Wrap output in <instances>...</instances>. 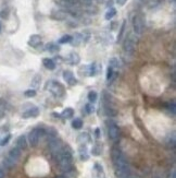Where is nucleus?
<instances>
[{"label": "nucleus", "instance_id": "26", "mask_svg": "<svg viewBox=\"0 0 176 178\" xmlns=\"http://www.w3.org/2000/svg\"><path fill=\"white\" fill-rule=\"evenodd\" d=\"M72 127H73L74 129H80L83 127V120L80 118H75L72 121Z\"/></svg>", "mask_w": 176, "mask_h": 178}, {"label": "nucleus", "instance_id": "8", "mask_svg": "<svg viewBox=\"0 0 176 178\" xmlns=\"http://www.w3.org/2000/svg\"><path fill=\"white\" fill-rule=\"evenodd\" d=\"M108 135H109V138H110L111 140L115 141L119 139V135H120L119 127L114 124V122H112V121H111V124L109 125V127H108Z\"/></svg>", "mask_w": 176, "mask_h": 178}, {"label": "nucleus", "instance_id": "32", "mask_svg": "<svg viewBox=\"0 0 176 178\" xmlns=\"http://www.w3.org/2000/svg\"><path fill=\"white\" fill-rule=\"evenodd\" d=\"M114 72H113V68H111V67H108V69H107V80L111 81L114 79Z\"/></svg>", "mask_w": 176, "mask_h": 178}, {"label": "nucleus", "instance_id": "42", "mask_svg": "<svg viewBox=\"0 0 176 178\" xmlns=\"http://www.w3.org/2000/svg\"><path fill=\"white\" fill-rule=\"evenodd\" d=\"M112 5H113V0H109L108 3H107V6H108L109 8H112Z\"/></svg>", "mask_w": 176, "mask_h": 178}, {"label": "nucleus", "instance_id": "10", "mask_svg": "<svg viewBox=\"0 0 176 178\" xmlns=\"http://www.w3.org/2000/svg\"><path fill=\"white\" fill-rule=\"evenodd\" d=\"M29 46L33 47V48H37L41 44V36L38 34H33L29 36V40L27 42Z\"/></svg>", "mask_w": 176, "mask_h": 178}, {"label": "nucleus", "instance_id": "18", "mask_svg": "<svg viewBox=\"0 0 176 178\" xmlns=\"http://www.w3.org/2000/svg\"><path fill=\"white\" fill-rule=\"evenodd\" d=\"M77 141L80 142V144H86L88 142H90V137L88 135L87 132H83L78 135V138H77Z\"/></svg>", "mask_w": 176, "mask_h": 178}, {"label": "nucleus", "instance_id": "30", "mask_svg": "<svg viewBox=\"0 0 176 178\" xmlns=\"http://www.w3.org/2000/svg\"><path fill=\"white\" fill-rule=\"evenodd\" d=\"M78 73H80V75H83V77H87V75H89V66L80 67V70H78Z\"/></svg>", "mask_w": 176, "mask_h": 178}, {"label": "nucleus", "instance_id": "29", "mask_svg": "<svg viewBox=\"0 0 176 178\" xmlns=\"http://www.w3.org/2000/svg\"><path fill=\"white\" fill-rule=\"evenodd\" d=\"M71 40H72V36L68 34V35H63L62 37L58 40V43L59 44H68V43H71Z\"/></svg>", "mask_w": 176, "mask_h": 178}, {"label": "nucleus", "instance_id": "44", "mask_svg": "<svg viewBox=\"0 0 176 178\" xmlns=\"http://www.w3.org/2000/svg\"><path fill=\"white\" fill-rule=\"evenodd\" d=\"M83 1H84V2H86V3H90L93 0H83Z\"/></svg>", "mask_w": 176, "mask_h": 178}, {"label": "nucleus", "instance_id": "3", "mask_svg": "<svg viewBox=\"0 0 176 178\" xmlns=\"http://www.w3.org/2000/svg\"><path fill=\"white\" fill-rule=\"evenodd\" d=\"M45 89L49 90L51 92V94L54 95L56 97H62L64 93H65L64 86L60 82H58V81H48L45 86Z\"/></svg>", "mask_w": 176, "mask_h": 178}, {"label": "nucleus", "instance_id": "20", "mask_svg": "<svg viewBox=\"0 0 176 178\" xmlns=\"http://www.w3.org/2000/svg\"><path fill=\"white\" fill-rule=\"evenodd\" d=\"M51 17L54 20H65L66 19V13L63 11H54L52 12Z\"/></svg>", "mask_w": 176, "mask_h": 178}, {"label": "nucleus", "instance_id": "45", "mask_svg": "<svg viewBox=\"0 0 176 178\" xmlns=\"http://www.w3.org/2000/svg\"><path fill=\"white\" fill-rule=\"evenodd\" d=\"M3 115V112H2V110H1V109H0V117H1V116H2Z\"/></svg>", "mask_w": 176, "mask_h": 178}, {"label": "nucleus", "instance_id": "38", "mask_svg": "<svg viewBox=\"0 0 176 178\" xmlns=\"http://www.w3.org/2000/svg\"><path fill=\"white\" fill-rule=\"evenodd\" d=\"M8 14H9L8 9H7V10H3V11L0 12V17H3V19H7V17H8Z\"/></svg>", "mask_w": 176, "mask_h": 178}, {"label": "nucleus", "instance_id": "23", "mask_svg": "<svg viewBox=\"0 0 176 178\" xmlns=\"http://www.w3.org/2000/svg\"><path fill=\"white\" fill-rule=\"evenodd\" d=\"M40 82H41V77H40L39 75H36L32 79V82H31L32 87H34V90H35L36 87H38V86L40 85Z\"/></svg>", "mask_w": 176, "mask_h": 178}, {"label": "nucleus", "instance_id": "15", "mask_svg": "<svg viewBox=\"0 0 176 178\" xmlns=\"http://www.w3.org/2000/svg\"><path fill=\"white\" fill-rule=\"evenodd\" d=\"M78 152H80V156L82 161H87L89 156L87 154V147L86 144H80V148H78Z\"/></svg>", "mask_w": 176, "mask_h": 178}, {"label": "nucleus", "instance_id": "43", "mask_svg": "<svg viewBox=\"0 0 176 178\" xmlns=\"http://www.w3.org/2000/svg\"><path fill=\"white\" fill-rule=\"evenodd\" d=\"M5 177V172H3L2 168H0V178H3Z\"/></svg>", "mask_w": 176, "mask_h": 178}, {"label": "nucleus", "instance_id": "12", "mask_svg": "<svg viewBox=\"0 0 176 178\" xmlns=\"http://www.w3.org/2000/svg\"><path fill=\"white\" fill-rule=\"evenodd\" d=\"M68 63H71L72 66H76V65H78L80 61V55L77 54V52H71V54L68 55Z\"/></svg>", "mask_w": 176, "mask_h": 178}, {"label": "nucleus", "instance_id": "1", "mask_svg": "<svg viewBox=\"0 0 176 178\" xmlns=\"http://www.w3.org/2000/svg\"><path fill=\"white\" fill-rule=\"evenodd\" d=\"M59 164L60 168L63 172H70L72 168V151L68 147H63L59 153L54 155Z\"/></svg>", "mask_w": 176, "mask_h": 178}, {"label": "nucleus", "instance_id": "25", "mask_svg": "<svg viewBox=\"0 0 176 178\" xmlns=\"http://www.w3.org/2000/svg\"><path fill=\"white\" fill-rule=\"evenodd\" d=\"M98 73V67H97V63L94 62L91 63L89 66V77H95V75Z\"/></svg>", "mask_w": 176, "mask_h": 178}, {"label": "nucleus", "instance_id": "7", "mask_svg": "<svg viewBox=\"0 0 176 178\" xmlns=\"http://www.w3.org/2000/svg\"><path fill=\"white\" fill-rule=\"evenodd\" d=\"M123 49L127 54H133L136 49V40L133 36H129L128 38H126L123 43Z\"/></svg>", "mask_w": 176, "mask_h": 178}, {"label": "nucleus", "instance_id": "36", "mask_svg": "<svg viewBox=\"0 0 176 178\" xmlns=\"http://www.w3.org/2000/svg\"><path fill=\"white\" fill-rule=\"evenodd\" d=\"M10 139H11V135H7L5 138L2 139V140L0 141V145L1 147H5L6 144H8L9 143V141H10Z\"/></svg>", "mask_w": 176, "mask_h": 178}, {"label": "nucleus", "instance_id": "14", "mask_svg": "<svg viewBox=\"0 0 176 178\" xmlns=\"http://www.w3.org/2000/svg\"><path fill=\"white\" fill-rule=\"evenodd\" d=\"M17 148L20 150H25L27 148V139L25 135H20L17 140Z\"/></svg>", "mask_w": 176, "mask_h": 178}, {"label": "nucleus", "instance_id": "41", "mask_svg": "<svg viewBox=\"0 0 176 178\" xmlns=\"http://www.w3.org/2000/svg\"><path fill=\"white\" fill-rule=\"evenodd\" d=\"M95 135H96V138L97 139H99L101 135H100V129L99 128H97L96 130H95Z\"/></svg>", "mask_w": 176, "mask_h": 178}, {"label": "nucleus", "instance_id": "46", "mask_svg": "<svg viewBox=\"0 0 176 178\" xmlns=\"http://www.w3.org/2000/svg\"><path fill=\"white\" fill-rule=\"evenodd\" d=\"M57 178H66V177H65V176H58Z\"/></svg>", "mask_w": 176, "mask_h": 178}, {"label": "nucleus", "instance_id": "17", "mask_svg": "<svg viewBox=\"0 0 176 178\" xmlns=\"http://www.w3.org/2000/svg\"><path fill=\"white\" fill-rule=\"evenodd\" d=\"M43 65L45 66L46 69H48V70L56 69V62L52 60L51 58H45L43 60Z\"/></svg>", "mask_w": 176, "mask_h": 178}, {"label": "nucleus", "instance_id": "22", "mask_svg": "<svg viewBox=\"0 0 176 178\" xmlns=\"http://www.w3.org/2000/svg\"><path fill=\"white\" fill-rule=\"evenodd\" d=\"M115 14H117V9L115 8H109L108 9V11L105 12V20H111V19H113L114 17H115Z\"/></svg>", "mask_w": 176, "mask_h": 178}, {"label": "nucleus", "instance_id": "34", "mask_svg": "<svg viewBox=\"0 0 176 178\" xmlns=\"http://www.w3.org/2000/svg\"><path fill=\"white\" fill-rule=\"evenodd\" d=\"M24 96L25 97H29V98H31V97H35L36 96V91H35L34 89L33 90H26L25 92H24Z\"/></svg>", "mask_w": 176, "mask_h": 178}, {"label": "nucleus", "instance_id": "40", "mask_svg": "<svg viewBox=\"0 0 176 178\" xmlns=\"http://www.w3.org/2000/svg\"><path fill=\"white\" fill-rule=\"evenodd\" d=\"M119 6H124L125 3L127 2V0H115Z\"/></svg>", "mask_w": 176, "mask_h": 178}, {"label": "nucleus", "instance_id": "27", "mask_svg": "<svg viewBox=\"0 0 176 178\" xmlns=\"http://www.w3.org/2000/svg\"><path fill=\"white\" fill-rule=\"evenodd\" d=\"M109 67H111V68H119L120 67L119 59L115 57L110 58V59H109Z\"/></svg>", "mask_w": 176, "mask_h": 178}, {"label": "nucleus", "instance_id": "4", "mask_svg": "<svg viewBox=\"0 0 176 178\" xmlns=\"http://www.w3.org/2000/svg\"><path fill=\"white\" fill-rule=\"evenodd\" d=\"M133 27H134V32H135L136 34H138V35L142 34L146 27L145 19L139 14L135 15V17H133Z\"/></svg>", "mask_w": 176, "mask_h": 178}, {"label": "nucleus", "instance_id": "47", "mask_svg": "<svg viewBox=\"0 0 176 178\" xmlns=\"http://www.w3.org/2000/svg\"><path fill=\"white\" fill-rule=\"evenodd\" d=\"M122 178H133V177H129V176H127V177H122Z\"/></svg>", "mask_w": 176, "mask_h": 178}, {"label": "nucleus", "instance_id": "39", "mask_svg": "<svg viewBox=\"0 0 176 178\" xmlns=\"http://www.w3.org/2000/svg\"><path fill=\"white\" fill-rule=\"evenodd\" d=\"M168 178H176V172H175V170H173L172 172L170 173V174H168Z\"/></svg>", "mask_w": 176, "mask_h": 178}, {"label": "nucleus", "instance_id": "16", "mask_svg": "<svg viewBox=\"0 0 176 178\" xmlns=\"http://www.w3.org/2000/svg\"><path fill=\"white\" fill-rule=\"evenodd\" d=\"M73 116H74V109L71 108V107H66V108H64L62 110L60 117L64 118V119H70V118H72Z\"/></svg>", "mask_w": 176, "mask_h": 178}, {"label": "nucleus", "instance_id": "5", "mask_svg": "<svg viewBox=\"0 0 176 178\" xmlns=\"http://www.w3.org/2000/svg\"><path fill=\"white\" fill-rule=\"evenodd\" d=\"M45 133L44 129H40V128H35L33 129L31 132L29 133V142L32 147H36L38 142H39L40 138L43 137V135Z\"/></svg>", "mask_w": 176, "mask_h": 178}, {"label": "nucleus", "instance_id": "13", "mask_svg": "<svg viewBox=\"0 0 176 178\" xmlns=\"http://www.w3.org/2000/svg\"><path fill=\"white\" fill-rule=\"evenodd\" d=\"M83 40H84V35L82 33H75L74 36H72L71 44L73 46H78V45L82 44Z\"/></svg>", "mask_w": 176, "mask_h": 178}, {"label": "nucleus", "instance_id": "11", "mask_svg": "<svg viewBox=\"0 0 176 178\" xmlns=\"http://www.w3.org/2000/svg\"><path fill=\"white\" fill-rule=\"evenodd\" d=\"M39 113L40 110L38 107H32V108L27 109V110H25V112L23 113L22 117L25 118V119H27V118H35L39 115Z\"/></svg>", "mask_w": 176, "mask_h": 178}, {"label": "nucleus", "instance_id": "21", "mask_svg": "<svg viewBox=\"0 0 176 178\" xmlns=\"http://www.w3.org/2000/svg\"><path fill=\"white\" fill-rule=\"evenodd\" d=\"M91 153H93V155H95V156H98V155H100L101 153H102V144L100 143H96L93 147V149H91Z\"/></svg>", "mask_w": 176, "mask_h": 178}, {"label": "nucleus", "instance_id": "24", "mask_svg": "<svg viewBox=\"0 0 176 178\" xmlns=\"http://www.w3.org/2000/svg\"><path fill=\"white\" fill-rule=\"evenodd\" d=\"M44 131L48 135V137H49V139H51V138H57L58 137V132H57V130L54 129L53 127H49L48 129H46V130H44Z\"/></svg>", "mask_w": 176, "mask_h": 178}, {"label": "nucleus", "instance_id": "31", "mask_svg": "<svg viewBox=\"0 0 176 178\" xmlns=\"http://www.w3.org/2000/svg\"><path fill=\"white\" fill-rule=\"evenodd\" d=\"M162 2V0H148V8H156V7L160 6Z\"/></svg>", "mask_w": 176, "mask_h": 178}, {"label": "nucleus", "instance_id": "48", "mask_svg": "<svg viewBox=\"0 0 176 178\" xmlns=\"http://www.w3.org/2000/svg\"><path fill=\"white\" fill-rule=\"evenodd\" d=\"M0 31H1V23H0Z\"/></svg>", "mask_w": 176, "mask_h": 178}, {"label": "nucleus", "instance_id": "2", "mask_svg": "<svg viewBox=\"0 0 176 178\" xmlns=\"http://www.w3.org/2000/svg\"><path fill=\"white\" fill-rule=\"evenodd\" d=\"M21 156V150L19 148H12L10 151H9L8 155H7V157L5 158V161H3V164H5V166L8 167V168H11L13 167L17 164V162L19 161V158Z\"/></svg>", "mask_w": 176, "mask_h": 178}, {"label": "nucleus", "instance_id": "9", "mask_svg": "<svg viewBox=\"0 0 176 178\" xmlns=\"http://www.w3.org/2000/svg\"><path fill=\"white\" fill-rule=\"evenodd\" d=\"M63 79L65 81L66 83H68L70 85H75L77 83V80L74 77V73L71 70H65L63 72Z\"/></svg>", "mask_w": 176, "mask_h": 178}, {"label": "nucleus", "instance_id": "35", "mask_svg": "<svg viewBox=\"0 0 176 178\" xmlns=\"http://www.w3.org/2000/svg\"><path fill=\"white\" fill-rule=\"evenodd\" d=\"M125 27H126V22L124 21V22L122 23V26H121V29H120L119 35H117V42H120V40H122L123 34H124V32H125Z\"/></svg>", "mask_w": 176, "mask_h": 178}, {"label": "nucleus", "instance_id": "37", "mask_svg": "<svg viewBox=\"0 0 176 178\" xmlns=\"http://www.w3.org/2000/svg\"><path fill=\"white\" fill-rule=\"evenodd\" d=\"M95 170H97V173H98V174H101V175H103V167H102V165H100L99 163L95 164Z\"/></svg>", "mask_w": 176, "mask_h": 178}, {"label": "nucleus", "instance_id": "19", "mask_svg": "<svg viewBox=\"0 0 176 178\" xmlns=\"http://www.w3.org/2000/svg\"><path fill=\"white\" fill-rule=\"evenodd\" d=\"M46 50L49 52H51V54H54V52H59L60 47L54 43H48L47 45H46Z\"/></svg>", "mask_w": 176, "mask_h": 178}, {"label": "nucleus", "instance_id": "28", "mask_svg": "<svg viewBox=\"0 0 176 178\" xmlns=\"http://www.w3.org/2000/svg\"><path fill=\"white\" fill-rule=\"evenodd\" d=\"M88 101L90 102L91 104L95 103L97 101V98H98V94H97L96 91H90V92L88 93Z\"/></svg>", "mask_w": 176, "mask_h": 178}, {"label": "nucleus", "instance_id": "6", "mask_svg": "<svg viewBox=\"0 0 176 178\" xmlns=\"http://www.w3.org/2000/svg\"><path fill=\"white\" fill-rule=\"evenodd\" d=\"M48 147L49 150H50V152L52 153V155H56L57 153H59L61 150H62L63 145H62V141L60 140L58 138H51L49 139V142H48Z\"/></svg>", "mask_w": 176, "mask_h": 178}, {"label": "nucleus", "instance_id": "33", "mask_svg": "<svg viewBox=\"0 0 176 178\" xmlns=\"http://www.w3.org/2000/svg\"><path fill=\"white\" fill-rule=\"evenodd\" d=\"M95 112V107H94V105L91 103H88V104H86L85 105V113L86 114H93V113Z\"/></svg>", "mask_w": 176, "mask_h": 178}]
</instances>
